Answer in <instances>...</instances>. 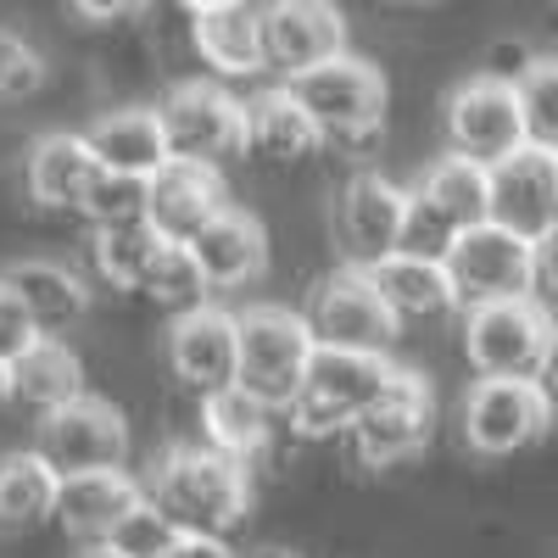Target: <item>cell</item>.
I'll return each mask as SVG.
<instances>
[{"mask_svg":"<svg viewBox=\"0 0 558 558\" xmlns=\"http://www.w3.org/2000/svg\"><path fill=\"white\" fill-rule=\"evenodd\" d=\"M151 497L184 531H207V536H229L246 514H252V475L246 458L223 452L213 441L196 447H173L157 475H151Z\"/></svg>","mask_w":558,"mask_h":558,"instance_id":"obj_1","label":"cell"},{"mask_svg":"<svg viewBox=\"0 0 558 558\" xmlns=\"http://www.w3.org/2000/svg\"><path fill=\"white\" fill-rule=\"evenodd\" d=\"M397 375V363L386 352H357V347H318L307 375H302V391L291 397V430L307 436V441H324V436H347L357 425V413L375 402Z\"/></svg>","mask_w":558,"mask_h":558,"instance_id":"obj_2","label":"cell"},{"mask_svg":"<svg viewBox=\"0 0 558 558\" xmlns=\"http://www.w3.org/2000/svg\"><path fill=\"white\" fill-rule=\"evenodd\" d=\"M558 324L536 296H502L463 307V357L492 380H542Z\"/></svg>","mask_w":558,"mask_h":558,"instance_id":"obj_3","label":"cell"},{"mask_svg":"<svg viewBox=\"0 0 558 558\" xmlns=\"http://www.w3.org/2000/svg\"><path fill=\"white\" fill-rule=\"evenodd\" d=\"M302 107L318 118L330 146H375L380 123H386V78L375 62H363L352 51H336L313 68H302L296 78H286Z\"/></svg>","mask_w":558,"mask_h":558,"instance_id":"obj_4","label":"cell"},{"mask_svg":"<svg viewBox=\"0 0 558 558\" xmlns=\"http://www.w3.org/2000/svg\"><path fill=\"white\" fill-rule=\"evenodd\" d=\"M162 129H168V151L184 162H235L252 151V107L235 101L223 84L191 78V84H173L162 96Z\"/></svg>","mask_w":558,"mask_h":558,"instance_id":"obj_5","label":"cell"},{"mask_svg":"<svg viewBox=\"0 0 558 558\" xmlns=\"http://www.w3.org/2000/svg\"><path fill=\"white\" fill-rule=\"evenodd\" d=\"M313 352H318V336H313L307 313L274 307V302L241 313V386L257 391L263 402H274L279 413L302 391Z\"/></svg>","mask_w":558,"mask_h":558,"instance_id":"obj_6","label":"cell"},{"mask_svg":"<svg viewBox=\"0 0 558 558\" xmlns=\"http://www.w3.org/2000/svg\"><path fill=\"white\" fill-rule=\"evenodd\" d=\"M441 263L452 274L463 307L502 302V296H536V241L497 223V218L458 229V241L447 246Z\"/></svg>","mask_w":558,"mask_h":558,"instance_id":"obj_7","label":"cell"},{"mask_svg":"<svg viewBox=\"0 0 558 558\" xmlns=\"http://www.w3.org/2000/svg\"><path fill=\"white\" fill-rule=\"evenodd\" d=\"M441 123H447V151L475 157L486 168L531 140L525 107H520V84L497 78V73H481L470 84H458L447 96V107H441Z\"/></svg>","mask_w":558,"mask_h":558,"instance_id":"obj_8","label":"cell"},{"mask_svg":"<svg viewBox=\"0 0 558 558\" xmlns=\"http://www.w3.org/2000/svg\"><path fill=\"white\" fill-rule=\"evenodd\" d=\"M553 397L542 380H492L481 375L463 397V441L481 458H514L553 425Z\"/></svg>","mask_w":558,"mask_h":558,"instance_id":"obj_9","label":"cell"},{"mask_svg":"<svg viewBox=\"0 0 558 558\" xmlns=\"http://www.w3.org/2000/svg\"><path fill=\"white\" fill-rule=\"evenodd\" d=\"M307 324H313L318 347H357V352H391V341L402 330V318L386 307L375 279H368L357 263L324 274L313 286Z\"/></svg>","mask_w":558,"mask_h":558,"instance_id":"obj_10","label":"cell"},{"mask_svg":"<svg viewBox=\"0 0 558 558\" xmlns=\"http://www.w3.org/2000/svg\"><path fill=\"white\" fill-rule=\"evenodd\" d=\"M430 436H436V397L413 368H397L391 386L368 402L357 413V425L347 430L352 452L368 463V470H391V463L425 452Z\"/></svg>","mask_w":558,"mask_h":558,"instance_id":"obj_11","label":"cell"},{"mask_svg":"<svg viewBox=\"0 0 558 558\" xmlns=\"http://www.w3.org/2000/svg\"><path fill=\"white\" fill-rule=\"evenodd\" d=\"M34 447L57 463L62 475H84V470H112L129 452V425L123 413L101 397H73L51 413H39V436Z\"/></svg>","mask_w":558,"mask_h":558,"instance_id":"obj_12","label":"cell"},{"mask_svg":"<svg viewBox=\"0 0 558 558\" xmlns=\"http://www.w3.org/2000/svg\"><path fill=\"white\" fill-rule=\"evenodd\" d=\"M168 363L196 397L235 386L241 380V313L213 307V302L184 307L168 330Z\"/></svg>","mask_w":558,"mask_h":558,"instance_id":"obj_13","label":"cell"},{"mask_svg":"<svg viewBox=\"0 0 558 558\" xmlns=\"http://www.w3.org/2000/svg\"><path fill=\"white\" fill-rule=\"evenodd\" d=\"M263 57L268 73L296 78L302 68L347 51V17L336 0H263Z\"/></svg>","mask_w":558,"mask_h":558,"instance_id":"obj_14","label":"cell"},{"mask_svg":"<svg viewBox=\"0 0 558 558\" xmlns=\"http://www.w3.org/2000/svg\"><path fill=\"white\" fill-rule=\"evenodd\" d=\"M492 218L531 241L558 223V151L553 146L525 140L520 151L492 162Z\"/></svg>","mask_w":558,"mask_h":558,"instance_id":"obj_15","label":"cell"},{"mask_svg":"<svg viewBox=\"0 0 558 558\" xmlns=\"http://www.w3.org/2000/svg\"><path fill=\"white\" fill-rule=\"evenodd\" d=\"M408 202H413V191L391 184L386 173H357L347 191H341V207H336V235L347 246V263L363 268V263H375V257L402 252Z\"/></svg>","mask_w":558,"mask_h":558,"instance_id":"obj_16","label":"cell"},{"mask_svg":"<svg viewBox=\"0 0 558 558\" xmlns=\"http://www.w3.org/2000/svg\"><path fill=\"white\" fill-rule=\"evenodd\" d=\"M151 492L123 475V463L112 470H84V475H62V502H57V525L84 542V547H101L118 536V525L134 514Z\"/></svg>","mask_w":558,"mask_h":558,"instance_id":"obj_17","label":"cell"},{"mask_svg":"<svg viewBox=\"0 0 558 558\" xmlns=\"http://www.w3.org/2000/svg\"><path fill=\"white\" fill-rule=\"evenodd\" d=\"M363 274L375 279V291L386 296V307L408 324H436V318H452L463 307L458 286L441 257H425V252H391V257H375L363 263Z\"/></svg>","mask_w":558,"mask_h":558,"instance_id":"obj_18","label":"cell"},{"mask_svg":"<svg viewBox=\"0 0 558 558\" xmlns=\"http://www.w3.org/2000/svg\"><path fill=\"white\" fill-rule=\"evenodd\" d=\"M223 207H229V196H223V179H218L213 162L168 157L151 173V223L173 241H196Z\"/></svg>","mask_w":558,"mask_h":558,"instance_id":"obj_19","label":"cell"},{"mask_svg":"<svg viewBox=\"0 0 558 558\" xmlns=\"http://www.w3.org/2000/svg\"><path fill=\"white\" fill-rule=\"evenodd\" d=\"M191 45H196V57L213 73H223V78H257V73H268L257 0H218V7L191 12Z\"/></svg>","mask_w":558,"mask_h":558,"instance_id":"obj_20","label":"cell"},{"mask_svg":"<svg viewBox=\"0 0 558 558\" xmlns=\"http://www.w3.org/2000/svg\"><path fill=\"white\" fill-rule=\"evenodd\" d=\"M191 252L202 257L213 291H241V286H257L268 274V229L241 207H223L191 241Z\"/></svg>","mask_w":558,"mask_h":558,"instance_id":"obj_21","label":"cell"},{"mask_svg":"<svg viewBox=\"0 0 558 558\" xmlns=\"http://www.w3.org/2000/svg\"><path fill=\"white\" fill-rule=\"evenodd\" d=\"M101 157L96 146H89V134H45L34 140V151H28V196L39 207H84L89 196V184L101 179Z\"/></svg>","mask_w":558,"mask_h":558,"instance_id":"obj_22","label":"cell"},{"mask_svg":"<svg viewBox=\"0 0 558 558\" xmlns=\"http://www.w3.org/2000/svg\"><path fill=\"white\" fill-rule=\"evenodd\" d=\"M62 502V470L39 447L0 452V531H34L57 520Z\"/></svg>","mask_w":558,"mask_h":558,"instance_id":"obj_23","label":"cell"},{"mask_svg":"<svg viewBox=\"0 0 558 558\" xmlns=\"http://www.w3.org/2000/svg\"><path fill=\"white\" fill-rule=\"evenodd\" d=\"M252 107V151L268 157V162H307L318 146H330L318 129V118L302 107V96L291 84H279V89H263Z\"/></svg>","mask_w":558,"mask_h":558,"instance_id":"obj_24","label":"cell"},{"mask_svg":"<svg viewBox=\"0 0 558 558\" xmlns=\"http://www.w3.org/2000/svg\"><path fill=\"white\" fill-rule=\"evenodd\" d=\"M84 134H89V146H96V157H101L107 168H123V173H157V168L173 157L157 107H118V112H101Z\"/></svg>","mask_w":558,"mask_h":558,"instance_id":"obj_25","label":"cell"},{"mask_svg":"<svg viewBox=\"0 0 558 558\" xmlns=\"http://www.w3.org/2000/svg\"><path fill=\"white\" fill-rule=\"evenodd\" d=\"M0 279H7V286L23 296V307L34 313V324H39L45 336H62L68 324H78L89 313V291H84V279L68 263L28 257V263H12Z\"/></svg>","mask_w":558,"mask_h":558,"instance_id":"obj_26","label":"cell"},{"mask_svg":"<svg viewBox=\"0 0 558 558\" xmlns=\"http://www.w3.org/2000/svg\"><path fill=\"white\" fill-rule=\"evenodd\" d=\"M84 397V363L62 336H39L17 363H12V402L34 408V413H51L62 402Z\"/></svg>","mask_w":558,"mask_h":558,"instance_id":"obj_27","label":"cell"},{"mask_svg":"<svg viewBox=\"0 0 558 558\" xmlns=\"http://www.w3.org/2000/svg\"><path fill=\"white\" fill-rule=\"evenodd\" d=\"M413 196L430 202L452 229H470V223L492 218V168L475 162V157L447 151V157H436V162L425 168V179L413 184Z\"/></svg>","mask_w":558,"mask_h":558,"instance_id":"obj_28","label":"cell"},{"mask_svg":"<svg viewBox=\"0 0 558 558\" xmlns=\"http://www.w3.org/2000/svg\"><path fill=\"white\" fill-rule=\"evenodd\" d=\"M274 413H279L274 402H263L257 391H246L235 380V386L202 397V441H213V447L252 463L268 447V436H274Z\"/></svg>","mask_w":558,"mask_h":558,"instance_id":"obj_29","label":"cell"},{"mask_svg":"<svg viewBox=\"0 0 558 558\" xmlns=\"http://www.w3.org/2000/svg\"><path fill=\"white\" fill-rule=\"evenodd\" d=\"M168 241L173 235H162L151 218H129V223H101L96 241H89V252H96V268H101L107 286L140 291L146 274L157 268V257L168 252Z\"/></svg>","mask_w":558,"mask_h":558,"instance_id":"obj_30","label":"cell"},{"mask_svg":"<svg viewBox=\"0 0 558 558\" xmlns=\"http://www.w3.org/2000/svg\"><path fill=\"white\" fill-rule=\"evenodd\" d=\"M207 291H213V279H207L202 257L191 252V241H168V252H162L157 268L146 274V286H140V296H151V302H162V307H173V313L207 302Z\"/></svg>","mask_w":558,"mask_h":558,"instance_id":"obj_31","label":"cell"},{"mask_svg":"<svg viewBox=\"0 0 558 558\" xmlns=\"http://www.w3.org/2000/svg\"><path fill=\"white\" fill-rule=\"evenodd\" d=\"M78 213L89 218V229H101V223H129V218H151V173L101 168V179L89 184V196H84Z\"/></svg>","mask_w":558,"mask_h":558,"instance_id":"obj_32","label":"cell"},{"mask_svg":"<svg viewBox=\"0 0 558 558\" xmlns=\"http://www.w3.org/2000/svg\"><path fill=\"white\" fill-rule=\"evenodd\" d=\"M520 107H525V129L531 140L558 151V57H536L520 78Z\"/></svg>","mask_w":558,"mask_h":558,"instance_id":"obj_33","label":"cell"},{"mask_svg":"<svg viewBox=\"0 0 558 558\" xmlns=\"http://www.w3.org/2000/svg\"><path fill=\"white\" fill-rule=\"evenodd\" d=\"M179 536H184V525L168 514V508H162L157 497H146V502H140L134 514L118 525L112 547H118V553H129V558H162Z\"/></svg>","mask_w":558,"mask_h":558,"instance_id":"obj_34","label":"cell"},{"mask_svg":"<svg viewBox=\"0 0 558 558\" xmlns=\"http://www.w3.org/2000/svg\"><path fill=\"white\" fill-rule=\"evenodd\" d=\"M45 84V57L34 51L28 39L0 28V101H23Z\"/></svg>","mask_w":558,"mask_h":558,"instance_id":"obj_35","label":"cell"},{"mask_svg":"<svg viewBox=\"0 0 558 558\" xmlns=\"http://www.w3.org/2000/svg\"><path fill=\"white\" fill-rule=\"evenodd\" d=\"M458 241V229L430 207V202H408V229H402V252H425V257H447V246Z\"/></svg>","mask_w":558,"mask_h":558,"instance_id":"obj_36","label":"cell"},{"mask_svg":"<svg viewBox=\"0 0 558 558\" xmlns=\"http://www.w3.org/2000/svg\"><path fill=\"white\" fill-rule=\"evenodd\" d=\"M39 336H45V330L34 324V313L23 307V296L7 286V279H0V363H17Z\"/></svg>","mask_w":558,"mask_h":558,"instance_id":"obj_37","label":"cell"},{"mask_svg":"<svg viewBox=\"0 0 558 558\" xmlns=\"http://www.w3.org/2000/svg\"><path fill=\"white\" fill-rule=\"evenodd\" d=\"M68 7H73L84 23H123V17H140L151 0H68Z\"/></svg>","mask_w":558,"mask_h":558,"instance_id":"obj_38","label":"cell"},{"mask_svg":"<svg viewBox=\"0 0 558 558\" xmlns=\"http://www.w3.org/2000/svg\"><path fill=\"white\" fill-rule=\"evenodd\" d=\"M536 291L558 302V223L536 235Z\"/></svg>","mask_w":558,"mask_h":558,"instance_id":"obj_39","label":"cell"},{"mask_svg":"<svg viewBox=\"0 0 558 558\" xmlns=\"http://www.w3.org/2000/svg\"><path fill=\"white\" fill-rule=\"evenodd\" d=\"M162 558H235V553H229L223 547V536H207V531H184Z\"/></svg>","mask_w":558,"mask_h":558,"instance_id":"obj_40","label":"cell"},{"mask_svg":"<svg viewBox=\"0 0 558 558\" xmlns=\"http://www.w3.org/2000/svg\"><path fill=\"white\" fill-rule=\"evenodd\" d=\"M531 62H536V57L525 51V45H497L492 62H486V73H497V78H520Z\"/></svg>","mask_w":558,"mask_h":558,"instance_id":"obj_41","label":"cell"},{"mask_svg":"<svg viewBox=\"0 0 558 558\" xmlns=\"http://www.w3.org/2000/svg\"><path fill=\"white\" fill-rule=\"evenodd\" d=\"M542 386H547V397L558 402V336H553V352H547V363H542Z\"/></svg>","mask_w":558,"mask_h":558,"instance_id":"obj_42","label":"cell"},{"mask_svg":"<svg viewBox=\"0 0 558 558\" xmlns=\"http://www.w3.org/2000/svg\"><path fill=\"white\" fill-rule=\"evenodd\" d=\"M235 558H302V553H291V547H252V553H235Z\"/></svg>","mask_w":558,"mask_h":558,"instance_id":"obj_43","label":"cell"},{"mask_svg":"<svg viewBox=\"0 0 558 558\" xmlns=\"http://www.w3.org/2000/svg\"><path fill=\"white\" fill-rule=\"evenodd\" d=\"M78 558H129V553H118V547H112V542H101V547H84V553H78Z\"/></svg>","mask_w":558,"mask_h":558,"instance_id":"obj_44","label":"cell"},{"mask_svg":"<svg viewBox=\"0 0 558 558\" xmlns=\"http://www.w3.org/2000/svg\"><path fill=\"white\" fill-rule=\"evenodd\" d=\"M12 397V363H0V402Z\"/></svg>","mask_w":558,"mask_h":558,"instance_id":"obj_45","label":"cell"},{"mask_svg":"<svg viewBox=\"0 0 558 558\" xmlns=\"http://www.w3.org/2000/svg\"><path fill=\"white\" fill-rule=\"evenodd\" d=\"M184 12H202V7H218V0H179Z\"/></svg>","mask_w":558,"mask_h":558,"instance_id":"obj_46","label":"cell"},{"mask_svg":"<svg viewBox=\"0 0 558 558\" xmlns=\"http://www.w3.org/2000/svg\"><path fill=\"white\" fill-rule=\"evenodd\" d=\"M402 7H425V0H402Z\"/></svg>","mask_w":558,"mask_h":558,"instance_id":"obj_47","label":"cell"}]
</instances>
